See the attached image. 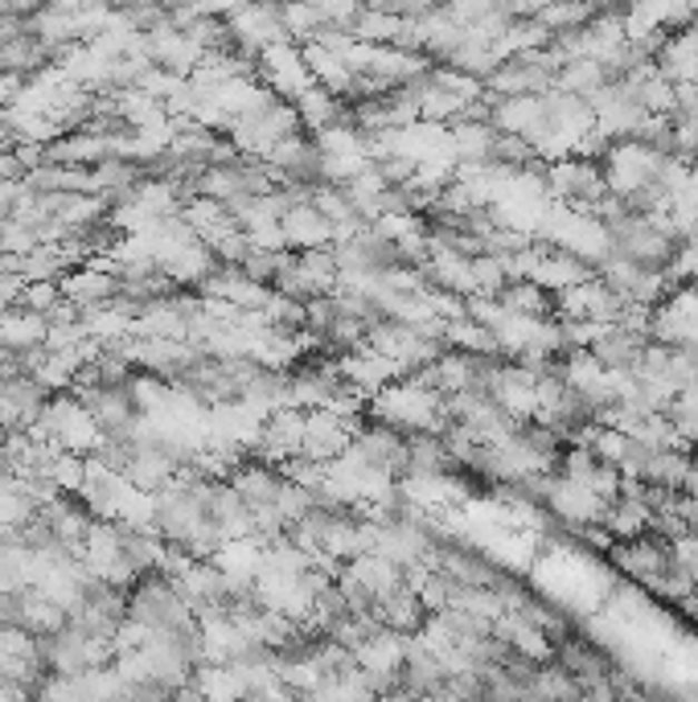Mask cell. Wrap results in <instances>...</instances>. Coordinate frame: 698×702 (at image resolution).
<instances>
[{
	"mask_svg": "<svg viewBox=\"0 0 698 702\" xmlns=\"http://www.w3.org/2000/svg\"><path fill=\"white\" fill-rule=\"evenodd\" d=\"M551 185H554V194L567 197V202H576V206H596V202H604L608 197L604 173H600V165H592V160H567V165H554Z\"/></svg>",
	"mask_w": 698,
	"mask_h": 702,
	"instance_id": "obj_1",
	"label": "cell"
},
{
	"mask_svg": "<svg viewBox=\"0 0 698 702\" xmlns=\"http://www.w3.org/2000/svg\"><path fill=\"white\" fill-rule=\"evenodd\" d=\"M596 13H600L596 0H551V4H542L539 13H530V17H539V26L547 29L551 38H559V33L583 29Z\"/></svg>",
	"mask_w": 698,
	"mask_h": 702,
	"instance_id": "obj_2",
	"label": "cell"
}]
</instances>
